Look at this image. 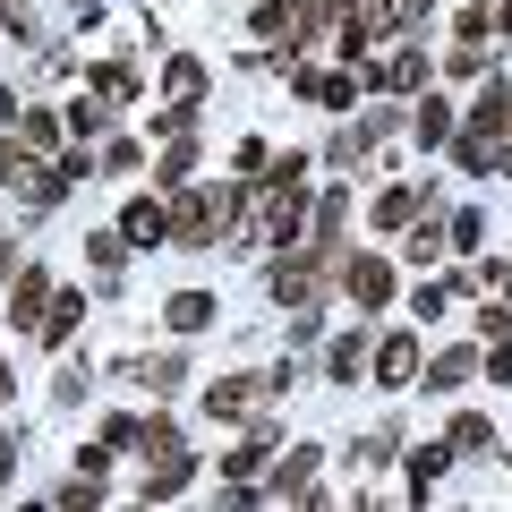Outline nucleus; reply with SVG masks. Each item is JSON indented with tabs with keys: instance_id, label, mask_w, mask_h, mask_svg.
<instances>
[{
	"instance_id": "9d476101",
	"label": "nucleus",
	"mask_w": 512,
	"mask_h": 512,
	"mask_svg": "<svg viewBox=\"0 0 512 512\" xmlns=\"http://www.w3.org/2000/svg\"><path fill=\"white\" fill-rule=\"evenodd\" d=\"M77 316H86V299H77V291H60V299H52V316H43L35 333H43V342H69V333H77Z\"/></svg>"
},
{
	"instance_id": "ddd939ff",
	"label": "nucleus",
	"mask_w": 512,
	"mask_h": 512,
	"mask_svg": "<svg viewBox=\"0 0 512 512\" xmlns=\"http://www.w3.org/2000/svg\"><path fill=\"white\" fill-rule=\"evenodd\" d=\"M308 478H316V453L299 444V453H291V461L274 470V495H308Z\"/></svg>"
},
{
	"instance_id": "6e6552de",
	"label": "nucleus",
	"mask_w": 512,
	"mask_h": 512,
	"mask_svg": "<svg viewBox=\"0 0 512 512\" xmlns=\"http://www.w3.org/2000/svg\"><path fill=\"white\" fill-rule=\"evenodd\" d=\"M163 316H171V333H205V325H214V299H205V291H180Z\"/></svg>"
},
{
	"instance_id": "a211bd4d",
	"label": "nucleus",
	"mask_w": 512,
	"mask_h": 512,
	"mask_svg": "<svg viewBox=\"0 0 512 512\" xmlns=\"http://www.w3.org/2000/svg\"><path fill=\"white\" fill-rule=\"evenodd\" d=\"M410 214H419V197H410V188H384V197H376V222H410Z\"/></svg>"
},
{
	"instance_id": "2eb2a0df",
	"label": "nucleus",
	"mask_w": 512,
	"mask_h": 512,
	"mask_svg": "<svg viewBox=\"0 0 512 512\" xmlns=\"http://www.w3.org/2000/svg\"><path fill=\"white\" fill-rule=\"evenodd\" d=\"M103 103H111V94H77V103H69V128H77V137H94V128H103V120H111V111H103Z\"/></svg>"
},
{
	"instance_id": "20e7f679",
	"label": "nucleus",
	"mask_w": 512,
	"mask_h": 512,
	"mask_svg": "<svg viewBox=\"0 0 512 512\" xmlns=\"http://www.w3.org/2000/svg\"><path fill=\"white\" fill-rule=\"evenodd\" d=\"M9 316H18V325H43V316H52V274H43V265H26V274H18Z\"/></svg>"
},
{
	"instance_id": "5701e85b",
	"label": "nucleus",
	"mask_w": 512,
	"mask_h": 512,
	"mask_svg": "<svg viewBox=\"0 0 512 512\" xmlns=\"http://www.w3.org/2000/svg\"><path fill=\"white\" fill-rule=\"evenodd\" d=\"M0 402H9V359H0Z\"/></svg>"
},
{
	"instance_id": "4468645a",
	"label": "nucleus",
	"mask_w": 512,
	"mask_h": 512,
	"mask_svg": "<svg viewBox=\"0 0 512 512\" xmlns=\"http://www.w3.org/2000/svg\"><path fill=\"white\" fill-rule=\"evenodd\" d=\"M410 120H419V146H444V137H453V111H444L436 94H427V103L410 111Z\"/></svg>"
},
{
	"instance_id": "f3484780",
	"label": "nucleus",
	"mask_w": 512,
	"mask_h": 512,
	"mask_svg": "<svg viewBox=\"0 0 512 512\" xmlns=\"http://www.w3.org/2000/svg\"><path fill=\"white\" fill-rule=\"evenodd\" d=\"M18 137H26V146H52L60 120H52V111H18Z\"/></svg>"
},
{
	"instance_id": "f8f14e48",
	"label": "nucleus",
	"mask_w": 512,
	"mask_h": 512,
	"mask_svg": "<svg viewBox=\"0 0 512 512\" xmlns=\"http://www.w3.org/2000/svg\"><path fill=\"white\" fill-rule=\"evenodd\" d=\"M444 444H453V453H487V444H495V427L478 419V410H461V419H453V436H444Z\"/></svg>"
},
{
	"instance_id": "4be33fe9",
	"label": "nucleus",
	"mask_w": 512,
	"mask_h": 512,
	"mask_svg": "<svg viewBox=\"0 0 512 512\" xmlns=\"http://www.w3.org/2000/svg\"><path fill=\"white\" fill-rule=\"evenodd\" d=\"M9 461H18V444H9V436H0V487H9Z\"/></svg>"
},
{
	"instance_id": "b1692460",
	"label": "nucleus",
	"mask_w": 512,
	"mask_h": 512,
	"mask_svg": "<svg viewBox=\"0 0 512 512\" xmlns=\"http://www.w3.org/2000/svg\"><path fill=\"white\" fill-rule=\"evenodd\" d=\"M495 26H512V0H504V18H495Z\"/></svg>"
},
{
	"instance_id": "f257e3e1",
	"label": "nucleus",
	"mask_w": 512,
	"mask_h": 512,
	"mask_svg": "<svg viewBox=\"0 0 512 512\" xmlns=\"http://www.w3.org/2000/svg\"><path fill=\"white\" fill-rule=\"evenodd\" d=\"M222 214H231V197H222V188H205V197H188L180 214H171V239H180V248H205V239L222 231Z\"/></svg>"
},
{
	"instance_id": "9b49d317",
	"label": "nucleus",
	"mask_w": 512,
	"mask_h": 512,
	"mask_svg": "<svg viewBox=\"0 0 512 512\" xmlns=\"http://www.w3.org/2000/svg\"><path fill=\"white\" fill-rule=\"evenodd\" d=\"M478 376V350H444L436 367H427V384H444V393H453V384H470Z\"/></svg>"
},
{
	"instance_id": "f03ea898",
	"label": "nucleus",
	"mask_w": 512,
	"mask_h": 512,
	"mask_svg": "<svg viewBox=\"0 0 512 512\" xmlns=\"http://www.w3.org/2000/svg\"><path fill=\"white\" fill-rule=\"evenodd\" d=\"M256 393H274V376H222V384H205V410L214 419H248Z\"/></svg>"
},
{
	"instance_id": "7ed1b4c3",
	"label": "nucleus",
	"mask_w": 512,
	"mask_h": 512,
	"mask_svg": "<svg viewBox=\"0 0 512 512\" xmlns=\"http://www.w3.org/2000/svg\"><path fill=\"white\" fill-rule=\"evenodd\" d=\"M342 291L359 299V308H384V299H393V265H384V256H350V265H342Z\"/></svg>"
},
{
	"instance_id": "1a4fd4ad",
	"label": "nucleus",
	"mask_w": 512,
	"mask_h": 512,
	"mask_svg": "<svg viewBox=\"0 0 512 512\" xmlns=\"http://www.w3.org/2000/svg\"><path fill=\"white\" fill-rule=\"evenodd\" d=\"M444 470H453V444H419V453H410V487H419V495L436 487Z\"/></svg>"
},
{
	"instance_id": "0eeeda50",
	"label": "nucleus",
	"mask_w": 512,
	"mask_h": 512,
	"mask_svg": "<svg viewBox=\"0 0 512 512\" xmlns=\"http://www.w3.org/2000/svg\"><path fill=\"white\" fill-rule=\"evenodd\" d=\"M410 367H419V342H410V333H393V342L376 350V376H384V384H410Z\"/></svg>"
},
{
	"instance_id": "423d86ee",
	"label": "nucleus",
	"mask_w": 512,
	"mask_h": 512,
	"mask_svg": "<svg viewBox=\"0 0 512 512\" xmlns=\"http://www.w3.org/2000/svg\"><path fill=\"white\" fill-rule=\"evenodd\" d=\"M274 299H299V308H308V299H316V256H291V265H274Z\"/></svg>"
},
{
	"instance_id": "6ab92c4d",
	"label": "nucleus",
	"mask_w": 512,
	"mask_h": 512,
	"mask_svg": "<svg viewBox=\"0 0 512 512\" xmlns=\"http://www.w3.org/2000/svg\"><path fill=\"white\" fill-rule=\"evenodd\" d=\"M120 248H128V231H94V239H86L94 265H120Z\"/></svg>"
},
{
	"instance_id": "dca6fc26",
	"label": "nucleus",
	"mask_w": 512,
	"mask_h": 512,
	"mask_svg": "<svg viewBox=\"0 0 512 512\" xmlns=\"http://www.w3.org/2000/svg\"><path fill=\"white\" fill-rule=\"evenodd\" d=\"M94 86H103L111 103H128V94H137V69H120V60H103V69H94Z\"/></svg>"
},
{
	"instance_id": "412c9836",
	"label": "nucleus",
	"mask_w": 512,
	"mask_h": 512,
	"mask_svg": "<svg viewBox=\"0 0 512 512\" xmlns=\"http://www.w3.org/2000/svg\"><path fill=\"white\" fill-rule=\"evenodd\" d=\"M487 367H495V384H512V325L495 333V359H487Z\"/></svg>"
},
{
	"instance_id": "39448f33",
	"label": "nucleus",
	"mask_w": 512,
	"mask_h": 512,
	"mask_svg": "<svg viewBox=\"0 0 512 512\" xmlns=\"http://www.w3.org/2000/svg\"><path fill=\"white\" fill-rule=\"evenodd\" d=\"M120 231H128V248H154V239L171 231V214H163V205H154V197H137V205H128V214H120Z\"/></svg>"
},
{
	"instance_id": "aec40b11",
	"label": "nucleus",
	"mask_w": 512,
	"mask_h": 512,
	"mask_svg": "<svg viewBox=\"0 0 512 512\" xmlns=\"http://www.w3.org/2000/svg\"><path fill=\"white\" fill-rule=\"evenodd\" d=\"M376 77H384V86H419V77H427V60H384Z\"/></svg>"
}]
</instances>
